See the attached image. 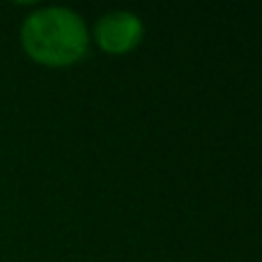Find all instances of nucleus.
<instances>
[{"label": "nucleus", "mask_w": 262, "mask_h": 262, "mask_svg": "<svg viewBox=\"0 0 262 262\" xmlns=\"http://www.w3.org/2000/svg\"><path fill=\"white\" fill-rule=\"evenodd\" d=\"M143 23L131 12H108L95 23L97 46L108 55L131 53L143 41Z\"/></svg>", "instance_id": "2"}, {"label": "nucleus", "mask_w": 262, "mask_h": 262, "mask_svg": "<svg viewBox=\"0 0 262 262\" xmlns=\"http://www.w3.org/2000/svg\"><path fill=\"white\" fill-rule=\"evenodd\" d=\"M21 46L30 60L44 67H69L85 58L88 26L69 7H39L21 23Z\"/></svg>", "instance_id": "1"}]
</instances>
